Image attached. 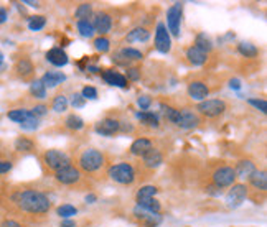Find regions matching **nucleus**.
Wrapping results in <instances>:
<instances>
[{
	"label": "nucleus",
	"mask_w": 267,
	"mask_h": 227,
	"mask_svg": "<svg viewBox=\"0 0 267 227\" xmlns=\"http://www.w3.org/2000/svg\"><path fill=\"white\" fill-rule=\"evenodd\" d=\"M55 176L61 185H74V183H78L81 180V173H79L78 168H74L71 165L66 166V168L55 171Z\"/></svg>",
	"instance_id": "11"
},
{
	"label": "nucleus",
	"mask_w": 267,
	"mask_h": 227,
	"mask_svg": "<svg viewBox=\"0 0 267 227\" xmlns=\"http://www.w3.org/2000/svg\"><path fill=\"white\" fill-rule=\"evenodd\" d=\"M45 25H46V18L43 15H35V17H30L28 20V28L31 31H38L43 28Z\"/></svg>",
	"instance_id": "33"
},
{
	"label": "nucleus",
	"mask_w": 267,
	"mask_h": 227,
	"mask_svg": "<svg viewBox=\"0 0 267 227\" xmlns=\"http://www.w3.org/2000/svg\"><path fill=\"white\" fill-rule=\"evenodd\" d=\"M5 20H7V12L3 8H0V23H3Z\"/></svg>",
	"instance_id": "53"
},
{
	"label": "nucleus",
	"mask_w": 267,
	"mask_h": 227,
	"mask_svg": "<svg viewBox=\"0 0 267 227\" xmlns=\"http://www.w3.org/2000/svg\"><path fill=\"white\" fill-rule=\"evenodd\" d=\"M142 160H143V165H145L147 168H157V166L162 165L163 156H162V153H160L157 148L152 147L145 155L142 156Z\"/></svg>",
	"instance_id": "16"
},
{
	"label": "nucleus",
	"mask_w": 267,
	"mask_h": 227,
	"mask_svg": "<svg viewBox=\"0 0 267 227\" xmlns=\"http://www.w3.org/2000/svg\"><path fill=\"white\" fill-rule=\"evenodd\" d=\"M155 48L163 53V55H167V53L172 50V40H170V35H168V30L167 26L163 23H158L157 25V30H155Z\"/></svg>",
	"instance_id": "10"
},
{
	"label": "nucleus",
	"mask_w": 267,
	"mask_h": 227,
	"mask_svg": "<svg viewBox=\"0 0 267 227\" xmlns=\"http://www.w3.org/2000/svg\"><path fill=\"white\" fill-rule=\"evenodd\" d=\"M12 168V163L10 161H0V173H7Z\"/></svg>",
	"instance_id": "50"
},
{
	"label": "nucleus",
	"mask_w": 267,
	"mask_h": 227,
	"mask_svg": "<svg viewBox=\"0 0 267 227\" xmlns=\"http://www.w3.org/2000/svg\"><path fill=\"white\" fill-rule=\"evenodd\" d=\"M158 189L155 186H143L138 189V193H137V203L138 201H143V199H150L153 198L157 194Z\"/></svg>",
	"instance_id": "32"
},
{
	"label": "nucleus",
	"mask_w": 267,
	"mask_h": 227,
	"mask_svg": "<svg viewBox=\"0 0 267 227\" xmlns=\"http://www.w3.org/2000/svg\"><path fill=\"white\" fill-rule=\"evenodd\" d=\"M137 104H138V107H140L142 111H147L148 107H150V104H152V101H150V97H147V96H140L137 99Z\"/></svg>",
	"instance_id": "46"
},
{
	"label": "nucleus",
	"mask_w": 267,
	"mask_h": 227,
	"mask_svg": "<svg viewBox=\"0 0 267 227\" xmlns=\"http://www.w3.org/2000/svg\"><path fill=\"white\" fill-rule=\"evenodd\" d=\"M94 48L98 51H101V53H106V51H109L111 43H109V40L106 36H99V38H96V40H94Z\"/></svg>",
	"instance_id": "39"
},
{
	"label": "nucleus",
	"mask_w": 267,
	"mask_h": 227,
	"mask_svg": "<svg viewBox=\"0 0 267 227\" xmlns=\"http://www.w3.org/2000/svg\"><path fill=\"white\" fill-rule=\"evenodd\" d=\"M173 123L181 128H193L200 123V117L196 115L193 111L181 109V111H177V117H175Z\"/></svg>",
	"instance_id": "8"
},
{
	"label": "nucleus",
	"mask_w": 267,
	"mask_h": 227,
	"mask_svg": "<svg viewBox=\"0 0 267 227\" xmlns=\"http://www.w3.org/2000/svg\"><path fill=\"white\" fill-rule=\"evenodd\" d=\"M61 227H76V223L71 219H63L61 221Z\"/></svg>",
	"instance_id": "51"
},
{
	"label": "nucleus",
	"mask_w": 267,
	"mask_h": 227,
	"mask_svg": "<svg viewBox=\"0 0 267 227\" xmlns=\"http://www.w3.org/2000/svg\"><path fill=\"white\" fill-rule=\"evenodd\" d=\"M248 198V188L244 185H233V188L229 189L228 196H226V203L228 208H239L244 203V199Z\"/></svg>",
	"instance_id": "9"
},
{
	"label": "nucleus",
	"mask_w": 267,
	"mask_h": 227,
	"mask_svg": "<svg viewBox=\"0 0 267 227\" xmlns=\"http://www.w3.org/2000/svg\"><path fill=\"white\" fill-rule=\"evenodd\" d=\"M138 208L148 211V213H153V214H158L160 213V203L157 201L155 198H150V199H143V201H138L137 203Z\"/></svg>",
	"instance_id": "25"
},
{
	"label": "nucleus",
	"mask_w": 267,
	"mask_h": 227,
	"mask_svg": "<svg viewBox=\"0 0 267 227\" xmlns=\"http://www.w3.org/2000/svg\"><path fill=\"white\" fill-rule=\"evenodd\" d=\"M46 111H48V109H46L45 106H35V107H33V111H30V112L33 114L35 117H38V115H45Z\"/></svg>",
	"instance_id": "48"
},
{
	"label": "nucleus",
	"mask_w": 267,
	"mask_h": 227,
	"mask_svg": "<svg viewBox=\"0 0 267 227\" xmlns=\"http://www.w3.org/2000/svg\"><path fill=\"white\" fill-rule=\"evenodd\" d=\"M186 58H188V61L193 64V66H201V64L206 63L208 55L205 51H201L200 48H196L193 45V46H190L188 50H186Z\"/></svg>",
	"instance_id": "17"
},
{
	"label": "nucleus",
	"mask_w": 267,
	"mask_h": 227,
	"mask_svg": "<svg viewBox=\"0 0 267 227\" xmlns=\"http://www.w3.org/2000/svg\"><path fill=\"white\" fill-rule=\"evenodd\" d=\"M33 142L31 140H28V138H25V137H22V138H18L17 142H15V148H17L18 151H31L33 150Z\"/></svg>",
	"instance_id": "38"
},
{
	"label": "nucleus",
	"mask_w": 267,
	"mask_h": 227,
	"mask_svg": "<svg viewBox=\"0 0 267 227\" xmlns=\"http://www.w3.org/2000/svg\"><path fill=\"white\" fill-rule=\"evenodd\" d=\"M30 93L33 94L36 99H45L46 97V88L41 84V81H33L30 84Z\"/></svg>",
	"instance_id": "31"
},
{
	"label": "nucleus",
	"mask_w": 267,
	"mask_h": 227,
	"mask_svg": "<svg viewBox=\"0 0 267 227\" xmlns=\"http://www.w3.org/2000/svg\"><path fill=\"white\" fill-rule=\"evenodd\" d=\"M188 94L191 99L203 101L210 94V89H208V86L205 83H201V81H193V83H190L188 86Z\"/></svg>",
	"instance_id": "14"
},
{
	"label": "nucleus",
	"mask_w": 267,
	"mask_h": 227,
	"mask_svg": "<svg viewBox=\"0 0 267 227\" xmlns=\"http://www.w3.org/2000/svg\"><path fill=\"white\" fill-rule=\"evenodd\" d=\"M81 96L84 97V99H98V91H96L94 88H91V86H86V88L83 89Z\"/></svg>",
	"instance_id": "44"
},
{
	"label": "nucleus",
	"mask_w": 267,
	"mask_h": 227,
	"mask_svg": "<svg viewBox=\"0 0 267 227\" xmlns=\"http://www.w3.org/2000/svg\"><path fill=\"white\" fill-rule=\"evenodd\" d=\"M162 107V111H163V114H165V117L168 118L170 122H173L175 120V117H177V109H173V107H170V106H160Z\"/></svg>",
	"instance_id": "42"
},
{
	"label": "nucleus",
	"mask_w": 267,
	"mask_h": 227,
	"mask_svg": "<svg viewBox=\"0 0 267 227\" xmlns=\"http://www.w3.org/2000/svg\"><path fill=\"white\" fill-rule=\"evenodd\" d=\"M78 213V209L71 206V204H63V206L58 208V214L61 216V218H65V219H69L71 216H74Z\"/></svg>",
	"instance_id": "40"
},
{
	"label": "nucleus",
	"mask_w": 267,
	"mask_h": 227,
	"mask_svg": "<svg viewBox=\"0 0 267 227\" xmlns=\"http://www.w3.org/2000/svg\"><path fill=\"white\" fill-rule=\"evenodd\" d=\"M2 63H3V55H2V51H0V66H2Z\"/></svg>",
	"instance_id": "57"
},
{
	"label": "nucleus",
	"mask_w": 267,
	"mask_h": 227,
	"mask_svg": "<svg viewBox=\"0 0 267 227\" xmlns=\"http://www.w3.org/2000/svg\"><path fill=\"white\" fill-rule=\"evenodd\" d=\"M127 78L131 81H138L140 79V69L138 68H131L129 71H127Z\"/></svg>",
	"instance_id": "47"
},
{
	"label": "nucleus",
	"mask_w": 267,
	"mask_h": 227,
	"mask_svg": "<svg viewBox=\"0 0 267 227\" xmlns=\"http://www.w3.org/2000/svg\"><path fill=\"white\" fill-rule=\"evenodd\" d=\"M236 178V173H234V168H231V166H221V168H218L213 173V181H215L216 188L233 186Z\"/></svg>",
	"instance_id": "6"
},
{
	"label": "nucleus",
	"mask_w": 267,
	"mask_h": 227,
	"mask_svg": "<svg viewBox=\"0 0 267 227\" xmlns=\"http://www.w3.org/2000/svg\"><path fill=\"white\" fill-rule=\"evenodd\" d=\"M238 51L246 58H256L259 55V50L254 45H251V43H239Z\"/></svg>",
	"instance_id": "27"
},
{
	"label": "nucleus",
	"mask_w": 267,
	"mask_h": 227,
	"mask_svg": "<svg viewBox=\"0 0 267 227\" xmlns=\"http://www.w3.org/2000/svg\"><path fill=\"white\" fill-rule=\"evenodd\" d=\"M78 30H79V33H81V36H84V38H91L96 33L94 26L89 20H79L78 21Z\"/></svg>",
	"instance_id": "28"
},
{
	"label": "nucleus",
	"mask_w": 267,
	"mask_h": 227,
	"mask_svg": "<svg viewBox=\"0 0 267 227\" xmlns=\"http://www.w3.org/2000/svg\"><path fill=\"white\" fill-rule=\"evenodd\" d=\"M30 115H31V112L25 111V109H13V111L8 112V118H10V120H13V122H17V123L25 122Z\"/></svg>",
	"instance_id": "29"
},
{
	"label": "nucleus",
	"mask_w": 267,
	"mask_h": 227,
	"mask_svg": "<svg viewBox=\"0 0 267 227\" xmlns=\"http://www.w3.org/2000/svg\"><path fill=\"white\" fill-rule=\"evenodd\" d=\"M150 148H152V142L148 138H137L135 142L131 145L132 155H137V156H143Z\"/></svg>",
	"instance_id": "21"
},
{
	"label": "nucleus",
	"mask_w": 267,
	"mask_h": 227,
	"mask_svg": "<svg viewBox=\"0 0 267 227\" xmlns=\"http://www.w3.org/2000/svg\"><path fill=\"white\" fill-rule=\"evenodd\" d=\"M40 81L45 88H56L58 84H61L63 81H66V76L60 71H48L46 74H43V78Z\"/></svg>",
	"instance_id": "18"
},
{
	"label": "nucleus",
	"mask_w": 267,
	"mask_h": 227,
	"mask_svg": "<svg viewBox=\"0 0 267 227\" xmlns=\"http://www.w3.org/2000/svg\"><path fill=\"white\" fill-rule=\"evenodd\" d=\"M94 31H98L99 35H106L109 33L111 26H112V18L109 13L106 12H99L94 15V21H93Z\"/></svg>",
	"instance_id": "13"
},
{
	"label": "nucleus",
	"mask_w": 267,
	"mask_h": 227,
	"mask_svg": "<svg viewBox=\"0 0 267 227\" xmlns=\"http://www.w3.org/2000/svg\"><path fill=\"white\" fill-rule=\"evenodd\" d=\"M106 163V158H104V153L99 150H94V148H89V150H84L81 156H79V166L88 171V173H94L101 170Z\"/></svg>",
	"instance_id": "2"
},
{
	"label": "nucleus",
	"mask_w": 267,
	"mask_h": 227,
	"mask_svg": "<svg viewBox=\"0 0 267 227\" xmlns=\"http://www.w3.org/2000/svg\"><path fill=\"white\" fill-rule=\"evenodd\" d=\"M96 199H98V198H96L94 194H88V196H86V203H96Z\"/></svg>",
	"instance_id": "54"
},
{
	"label": "nucleus",
	"mask_w": 267,
	"mask_h": 227,
	"mask_svg": "<svg viewBox=\"0 0 267 227\" xmlns=\"http://www.w3.org/2000/svg\"><path fill=\"white\" fill-rule=\"evenodd\" d=\"M121 55L124 56L126 59H134V61H138V59H142V53L138 50H134V48H124V50L121 51Z\"/></svg>",
	"instance_id": "41"
},
{
	"label": "nucleus",
	"mask_w": 267,
	"mask_h": 227,
	"mask_svg": "<svg viewBox=\"0 0 267 227\" xmlns=\"http://www.w3.org/2000/svg\"><path fill=\"white\" fill-rule=\"evenodd\" d=\"M251 180V185H253L258 191H266L267 189V176H266V171H254V175L249 178Z\"/></svg>",
	"instance_id": "22"
},
{
	"label": "nucleus",
	"mask_w": 267,
	"mask_h": 227,
	"mask_svg": "<svg viewBox=\"0 0 267 227\" xmlns=\"http://www.w3.org/2000/svg\"><path fill=\"white\" fill-rule=\"evenodd\" d=\"M137 118L140 122H143L145 125H150V127H158V117L155 115V114L148 112V111H142L137 114Z\"/></svg>",
	"instance_id": "24"
},
{
	"label": "nucleus",
	"mask_w": 267,
	"mask_h": 227,
	"mask_svg": "<svg viewBox=\"0 0 267 227\" xmlns=\"http://www.w3.org/2000/svg\"><path fill=\"white\" fill-rule=\"evenodd\" d=\"M248 102L251 106H254L256 109H259L261 112H266L267 111V102L264 99H248Z\"/></svg>",
	"instance_id": "43"
},
{
	"label": "nucleus",
	"mask_w": 267,
	"mask_h": 227,
	"mask_svg": "<svg viewBox=\"0 0 267 227\" xmlns=\"http://www.w3.org/2000/svg\"><path fill=\"white\" fill-rule=\"evenodd\" d=\"M26 5H30V7H38V2H30V0H25Z\"/></svg>",
	"instance_id": "55"
},
{
	"label": "nucleus",
	"mask_w": 267,
	"mask_h": 227,
	"mask_svg": "<svg viewBox=\"0 0 267 227\" xmlns=\"http://www.w3.org/2000/svg\"><path fill=\"white\" fill-rule=\"evenodd\" d=\"M229 88L234 89V91H239V89H241V81H239V79H231V81H229Z\"/></svg>",
	"instance_id": "49"
},
{
	"label": "nucleus",
	"mask_w": 267,
	"mask_h": 227,
	"mask_svg": "<svg viewBox=\"0 0 267 227\" xmlns=\"http://www.w3.org/2000/svg\"><path fill=\"white\" fill-rule=\"evenodd\" d=\"M121 128V123L116 120V118H104V120H101L99 123H96L94 130L96 133L103 135V137H111V135H114L119 132Z\"/></svg>",
	"instance_id": "12"
},
{
	"label": "nucleus",
	"mask_w": 267,
	"mask_h": 227,
	"mask_svg": "<svg viewBox=\"0 0 267 227\" xmlns=\"http://www.w3.org/2000/svg\"><path fill=\"white\" fill-rule=\"evenodd\" d=\"M91 13H93V5L91 3H81L76 8V12H74L76 18H79V20H88V17Z\"/></svg>",
	"instance_id": "35"
},
{
	"label": "nucleus",
	"mask_w": 267,
	"mask_h": 227,
	"mask_svg": "<svg viewBox=\"0 0 267 227\" xmlns=\"http://www.w3.org/2000/svg\"><path fill=\"white\" fill-rule=\"evenodd\" d=\"M195 46H196V48H200V50H201V51H205V53H208V51H211V50H213L211 40H210V38H208L205 33H200L198 36H196Z\"/></svg>",
	"instance_id": "30"
},
{
	"label": "nucleus",
	"mask_w": 267,
	"mask_h": 227,
	"mask_svg": "<svg viewBox=\"0 0 267 227\" xmlns=\"http://www.w3.org/2000/svg\"><path fill=\"white\" fill-rule=\"evenodd\" d=\"M17 206L28 214H46L50 211V199L45 193L36 191V189H23L13 196Z\"/></svg>",
	"instance_id": "1"
},
{
	"label": "nucleus",
	"mask_w": 267,
	"mask_h": 227,
	"mask_svg": "<svg viewBox=\"0 0 267 227\" xmlns=\"http://www.w3.org/2000/svg\"><path fill=\"white\" fill-rule=\"evenodd\" d=\"M88 71H91V73H98L99 69L96 68V66H88Z\"/></svg>",
	"instance_id": "56"
},
{
	"label": "nucleus",
	"mask_w": 267,
	"mask_h": 227,
	"mask_svg": "<svg viewBox=\"0 0 267 227\" xmlns=\"http://www.w3.org/2000/svg\"><path fill=\"white\" fill-rule=\"evenodd\" d=\"M66 127L71 128V130H81L84 127V120L79 115H76V114H73V115L66 118Z\"/></svg>",
	"instance_id": "34"
},
{
	"label": "nucleus",
	"mask_w": 267,
	"mask_h": 227,
	"mask_svg": "<svg viewBox=\"0 0 267 227\" xmlns=\"http://www.w3.org/2000/svg\"><path fill=\"white\" fill-rule=\"evenodd\" d=\"M103 78H104L106 83L111 84V86H117V88H122V89H127V88H129L126 76L119 74L117 71H111V69H109V71H104V73H103Z\"/></svg>",
	"instance_id": "15"
},
{
	"label": "nucleus",
	"mask_w": 267,
	"mask_h": 227,
	"mask_svg": "<svg viewBox=\"0 0 267 227\" xmlns=\"http://www.w3.org/2000/svg\"><path fill=\"white\" fill-rule=\"evenodd\" d=\"M46 59H48V63L55 64V66H65L68 63V55L61 48H51V50L46 53Z\"/></svg>",
	"instance_id": "19"
},
{
	"label": "nucleus",
	"mask_w": 267,
	"mask_h": 227,
	"mask_svg": "<svg viewBox=\"0 0 267 227\" xmlns=\"http://www.w3.org/2000/svg\"><path fill=\"white\" fill-rule=\"evenodd\" d=\"M43 160L48 168L53 171H58V170L69 166V156L65 151H60V150H48L43 155Z\"/></svg>",
	"instance_id": "5"
},
{
	"label": "nucleus",
	"mask_w": 267,
	"mask_h": 227,
	"mask_svg": "<svg viewBox=\"0 0 267 227\" xmlns=\"http://www.w3.org/2000/svg\"><path fill=\"white\" fill-rule=\"evenodd\" d=\"M2 227H22L17 221H5V223L2 224Z\"/></svg>",
	"instance_id": "52"
},
{
	"label": "nucleus",
	"mask_w": 267,
	"mask_h": 227,
	"mask_svg": "<svg viewBox=\"0 0 267 227\" xmlns=\"http://www.w3.org/2000/svg\"><path fill=\"white\" fill-rule=\"evenodd\" d=\"M68 107V99L63 94L56 96L55 101H53V111L55 112H65Z\"/></svg>",
	"instance_id": "37"
},
{
	"label": "nucleus",
	"mask_w": 267,
	"mask_h": 227,
	"mask_svg": "<svg viewBox=\"0 0 267 227\" xmlns=\"http://www.w3.org/2000/svg\"><path fill=\"white\" fill-rule=\"evenodd\" d=\"M109 178L119 185H132L135 180V170L129 163H117L109 168Z\"/></svg>",
	"instance_id": "3"
},
{
	"label": "nucleus",
	"mask_w": 267,
	"mask_h": 227,
	"mask_svg": "<svg viewBox=\"0 0 267 227\" xmlns=\"http://www.w3.org/2000/svg\"><path fill=\"white\" fill-rule=\"evenodd\" d=\"M181 13H183V7L181 3H175L168 8L167 12V25L168 31H172L173 36H180V23H181Z\"/></svg>",
	"instance_id": "7"
},
{
	"label": "nucleus",
	"mask_w": 267,
	"mask_h": 227,
	"mask_svg": "<svg viewBox=\"0 0 267 227\" xmlns=\"http://www.w3.org/2000/svg\"><path fill=\"white\" fill-rule=\"evenodd\" d=\"M150 38V33L145 28H134L132 31H129V35L126 36V40L129 43H135V41H147Z\"/></svg>",
	"instance_id": "23"
},
{
	"label": "nucleus",
	"mask_w": 267,
	"mask_h": 227,
	"mask_svg": "<svg viewBox=\"0 0 267 227\" xmlns=\"http://www.w3.org/2000/svg\"><path fill=\"white\" fill-rule=\"evenodd\" d=\"M254 171H256V166L251 160L239 161L238 166L234 168V173H236V176H239V178H251L254 175Z\"/></svg>",
	"instance_id": "20"
},
{
	"label": "nucleus",
	"mask_w": 267,
	"mask_h": 227,
	"mask_svg": "<svg viewBox=\"0 0 267 227\" xmlns=\"http://www.w3.org/2000/svg\"><path fill=\"white\" fill-rule=\"evenodd\" d=\"M20 127H22L23 130H36V128L40 127V120H38V117H35L33 114H31L25 122L20 123Z\"/></svg>",
	"instance_id": "36"
},
{
	"label": "nucleus",
	"mask_w": 267,
	"mask_h": 227,
	"mask_svg": "<svg viewBox=\"0 0 267 227\" xmlns=\"http://www.w3.org/2000/svg\"><path fill=\"white\" fill-rule=\"evenodd\" d=\"M196 111L208 118H215V117H220L221 114H224V111H226V102L221 99L201 101L198 107H196Z\"/></svg>",
	"instance_id": "4"
},
{
	"label": "nucleus",
	"mask_w": 267,
	"mask_h": 227,
	"mask_svg": "<svg viewBox=\"0 0 267 227\" xmlns=\"http://www.w3.org/2000/svg\"><path fill=\"white\" fill-rule=\"evenodd\" d=\"M84 104H86V99L81 96V94H74L73 99H71V106L76 107V109H81V107H84Z\"/></svg>",
	"instance_id": "45"
},
{
	"label": "nucleus",
	"mask_w": 267,
	"mask_h": 227,
	"mask_svg": "<svg viewBox=\"0 0 267 227\" xmlns=\"http://www.w3.org/2000/svg\"><path fill=\"white\" fill-rule=\"evenodd\" d=\"M17 73L22 76V78H26V76H30L33 73V63L30 61V59L26 58H22L20 61L17 63Z\"/></svg>",
	"instance_id": "26"
}]
</instances>
